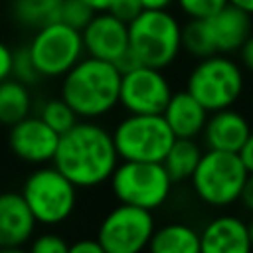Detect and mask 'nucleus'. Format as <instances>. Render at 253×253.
<instances>
[{"label":"nucleus","instance_id":"obj_1","mask_svg":"<svg viewBox=\"0 0 253 253\" xmlns=\"http://www.w3.org/2000/svg\"><path fill=\"white\" fill-rule=\"evenodd\" d=\"M119 160L111 130L91 119H79L59 134L51 164L79 190H91L109 182Z\"/></svg>","mask_w":253,"mask_h":253},{"label":"nucleus","instance_id":"obj_2","mask_svg":"<svg viewBox=\"0 0 253 253\" xmlns=\"http://www.w3.org/2000/svg\"><path fill=\"white\" fill-rule=\"evenodd\" d=\"M123 73L115 63L83 55L63 77L59 97L69 103L79 119L97 121L119 107Z\"/></svg>","mask_w":253,"mask_h":253},{"label":"nucleus","instance_id":"obj_3","mask_svg":"<svg viewBox=\"0 0 253 253\" xmlns=\"http://www.w3.org/2000/svg\"><path fill=\"white\" fill-rule=\"evenodd\" d=\"M128 49L142 65L166 69L182 53V22L168 10H142L128 22Z\"/></svg>","mask_w":253,"mask_h":253},{"label":"nucleus","instance_id":"obj_4","mask_svg":"<svg viewBox=\"0 0 253 253\" xmlns=\"http://www.w3.org/2000/svg\"><path fill=\"white\" fill-rule=\"evenodd\" d=\"M210 113L235 107L245 91V69L227 53L196 59L186 75V87Z\"/></svg>","mask_w":253,"mask_h":253},{"label":"nucleus","instance_id":"obj_5","mask_svg":"<svg viewBox=\"0 0 253 253\" xmlns=\"http://www.w3.org/2000/svg\"><path fill=\"white\" fill-rule=\"evenodd\" d=\"M247 176L249 172L237 152L206 148L190 184L202 204L223 210L239 202Z\"/></svg>","mask_w":253,"mask_h":253},{"label":"nucleus","instance_id":"obj_6","mask_svg":"<svg viewBox=\"0 0 253 253\" xmlns=\"http://www.w3.org/2000/svg\"><path fill=\"white\" fill-rule=\"evenodd\" d=\"M77 192L79 188L53 164L36 166L20 190L38 225L45 227L65 223L73 215L79 198Z\"/></svg>","mask_w":253,"mask_h":253},{"label":"nucleus","instance_id":"obj_7","mask_svg":"<svg viewBox=\"0 0 253 253\" xmlns=\"http://www.w3.org/2000/svg\"><path fill=\"white\" fill-rule=\"evenodd\" d=\"M109 184L113 196L121 204H130L154 211L168 202L174 180L162 162L119 160L115 172L109 178Z\"/></svg>","mask_w":253,"mask_h":253},{"label":"nucleus","instance_id":"obj_8","mask_svg":"<svg viewBox=\"0 0 253 253\" xmlns=\"http://www.w3.org/2000/svg\"><path fill=\"white\" fill-rule=\"evenodd\" d=\"M121 160L162 162L176 140L162 115L126 113L111 130Z\"/></svg>","mask_w":253,"mask_h":253},{"label":"nucleus","instance_id":"obj_9","mask_svg":"<svg viewBox=\"0 0 253 253\" xmlns=\"http://www.w3.org/2000/svg\"><path fill=\"white\" fill-rule=\"evenodd\" d=\"M28 49L43 79H61L85 55L81 32L63 22L36 30Z\"/></svg>","mask_w":253,"mask_h":253},{"label":"nucleus","instance_id":"obj_10","mask_svg":"<svg viewBox=\"0 0 253 253\" xmlns=\"http://www.w3.org/2000/svg\"><path fill=\"white\" fill-rule=\"evenodd\" d=\"M154 229L156 221L150 210L119 202L101 219L97 239L105 253H140L148 249Z\"/></svg>","mask_w":253,"mask_h":253},{"label":"nucleus","instance_id":"obj_11","mask_svg":"<svg viewBox=\"0 0 253 253\" xmlns=\"http://www.w3.org/2000/svg\"><path fill=\"white\" fill-rule=\"evenodd\" d=\"M174 89L164 69L150 65H136L123 73L119 105L134 115H162Z\"/></svg>","mask_w":253,"mask_h":253},{"label":"nucleus","instance_id":"obj_12","mask_svg":"<svg viewBox=\"0 0 253 253\" xmlns=\"http://www.w3.org/2000/svg\"><path fill=\"white\" fill-rule=\"evenodd\" d=\"M57 142L59 132H55L40 115H28L8 126V150L16 160L30 166L51 164Z\"/></svg>","mask_w":253,"mask_h":253},{"label":"nucleus","instance_id":"obj_13","mask_svg":"<svg viewBox=\"0 0 253 253\" xmlns=\"http://www.w3.org/2000/svg\"><path fill=\"white\" fill-rule=\"evenodd\" d=\"M85 55L115 63L128 49V24L113 16L109 10L95 12L81 30Z\"/></svg>","mask_w":253,"mask_h":253},{"label":"nucleus","instance_id":"obj_14","mask_svg":"<svg viewBox=\"0 0 253 253\" xmlns=\"http://www.w3.org/2000/svg\"><path fill=\"white\" fill-rule=\"evenodd\" d=\"M38 221L20 192H0V251H20L36 233Z\"/></svg>","mask_w":253,"mask_h":253},{"label":"nucleus","instance_id":"obj_15","mask_svg":"<svg viewBox=\"0 0 253 253\" xmlns=\"http://www.w3.org/2000/svg\"><path fill=\"white\" fill-rule=\"evenodd\" d=\"M251 130L253 128L249 119L235 107H227V109L211 111L208 115V121L200 136L206 148L239 152Z\"/></svg>","mask_w":253,"mask_h":253},{"label":"nucleus","instance_id":"obj_16","mask_svg":"<svg viewBox=\"0 0 253 253\" xmlns=\"http://www.w3.org/2000/svg\"><path fill=\"white\" fill-rule=\"evenodd\" d=\"M200 251L206 253H249L251 239L247 221L233 213L211 217L200 231Z\"/></svg>","mask_w":253,"mask_h":253},{"label":"nucleus","instance_id":"obj_17","mask_svg":"<svg viewBox=\"0 0 253 253\" xmlns=\"http://www.w3.org/2000/svg\"><path fill=\"white\" fill-rule=\"evenodd\" d=\"M204 20L215 53H227V55L237 53L243 42L253 32V16L231 4H225L221 10H217L215 14Z\"/></svg>","mask_w":253,"mask_h":253},{"label":"nucleus","instance_id":"obj_18","mask_svg":"<svg viewBox=\"0 0 253 253\" xmlns=\"http://www.w3.org/2000/svg\"><path fill=\"white\" fill-rule=\"evenodd\" d=\"M210 111L186 89L174 91L166 103L162 117L176 138H198L204 130Z\"/></svg>","mask_w":253,"mask_h":253},{"label":"nucleus","instance_id":"obj_19","mask_svg":"<svg viewBox=\"0 0 253 253\" xmlns=\"http://www.w3.org/2000/svg\"><path fill=\"white\" fill-rule=\"evenodd\" d=\"M148 249L152 253H198L200 231L188 223H166L154 229Z\"/></svg>","mask_w":253,"mask_h":253},{"label":"nucleus","instance_id":"obj_20","mask_svg":"<svg viewBox=\"0 0 253 253\" xmlns=\"http://www.w3.org/2000/svg\"><path fill=\"white\" fill-rule=\"evenodd\" d=\"M34 97L26 83L8 77L0 81V125L12 126L24 117L32 115Z\"/></svg>","mask_w":253,"mask_h":253},{"label":"nucleus","instance_id":"obj_21","mask_svg":"<svg viewBox=\"0 0 253 253\" xmlns=\"http://www.w3.org/2000/svg\"><path fill=\"white\" fill-rule=\"evenodd\" d=\"M202 154H204V148L198 142V138H176L168 148L162 164L170 174V178L174 180V184L188 182L194 170L198 168Z\"/></svg>","mask_w":253,"mask_h":253},{"label":"nucleus","instance_id":"obj_22","mask_svg":"<svg viewBox=\"0 0 253 253\" xmlns=\"http://www.w3.org/2000/svg\"><path fill=\"white\" fill-rule=\"evenodd\" d=\"M61 0H14L12 18L16 24L28 30H40L51 22H59Z\"/></svg>","mask_w":253,"mask_h":253},{"label":"nucleus","instance_id":"obj_23","mask_svg":"<svg viewBox=\"0 0 253 253\" xmlns=\"http://www.w3.org/2000/svg\"><path fill=\"white\" fill-rule=\"evenodd\" d=\"M182 51H186L194 59H202L215 53L204 18L188 20L186 24H182Z\"/></svg>","mask_w":253,"mask_h":253},{"label":"nucleus","instance_id":"obj_24","mask_svg":"<svg viewBox=\"0 0 253 253\" xmlns=\"http://www.w3.org/2000/svg\"><path fill=\"white\" fill-rule=\"evenodd\" d=\"M38 115L59 134H63L65 130H69L77 121L79 117L75 115V111L69 107V103L61 97H55V99H47L40 105L38 109Z\"/></svg>","mask_w":253,"mask_h":253},{"label":"nucleus","instance_id":"obj_25","mask_svg":"<svg viewBox=\"0 0 253 253\" xmlns=\"http://www.w3.org/2000/svg\"><path fill=\"white\" fill-rule=\"evenodd\" d=\"M12 77L26 83L28 87H34L38 85L43 77L40 75L32 55H30V49L28 45H20L18 49H14V61H12Z\"/></svg>","mask_w":253,"mask_h":253},{"label":"nucleus","instance_id":"obj_26","mask_svg":"<svg viewBox=\"0 0 253 253\" xmlns=\"http://www.w3.org/2000/svg\"><path fill=\"white\" fill-rule=\"evenodd\" d=\"M93 16H95V10L83 0H61L59 2V22L79 32L89 24Z\"/></svg>","mask_w":253,"mask_h":253},{"label":"nucleus","instance_id":"obj_27","mask_svg":"<svg viewBox=\"0 0 253 253\" xmlns=\"http://www.w3.org/2000/svg\"><path fill=\"white\" fill-rule=\"evenodd\" d=\"M174 4L188 20H202L221 10L227 0H176Z\"/></svg>","mask_w":253,"mask_h":253},{"label":"nucleus","instance_id":"obj_28","mask_svg":"<svg viewBox=\"0 0 253 253\" xmlns=\"http://www.w3.org/2000/svg\"><path fill=\"white\" fill-rule=\"evenodd\" d=\"M28 247L34 253H69V243L65 241V237H61L59 233H53V231L34 235L32 241L28 243Z\"/></svg>","mask_w":253,"mask_h":253},{"label":"nucleus","instance_id":"obj_29","mask_svg":"<svg viewBox=\"0 0 253 253\" xmlns=\"http://www.w3.org/2000/svg\"><path fill=\"white\" fill-rule=\"evenodd\" d=\"M113 16H117V18H121L123 22H130V20H134L144 8H142V2L140 0H111V4H109V8H107Z\"/></svg>","mask_w":253,"mask_h":253},{"label":"nucleus","instance_id":"obj_30","mask_svg":"<svg viewBox=\"0 0 253 253\" xmlns=\"http://www.w3.org/2000/svg\"><path fill=\"white\" fill-rule=\"evenodd\" d=\"M69 253H105L97 237H81L69 243Z\"/></svg>","mask_w":253,"mask_h":253},{"label":"nucleus","instance_id":"obj_31","mask_svg":"<svg viewBox=\"0 0 253 253\" xmlns=\"http://www.w3.org/2000/svg\"><path fill=\"white\" fill-rule=\"evenodd\" d=\"M12 61H14V49L0 42V81L12 77Z\"/></svg>","mask_w":253,"mask_h":253},{"label":"nucleus","instance_id":"obj_32","mask_svg":"<svg viewBox=\"0 0 253 253\" xmlns=\"http://www.w3.org/2000/svg\"><path fill=\"white\" fill-rule=\"evenodd\" d=\"M237 55H239V63L243 65V69L249 71V73H253V32L243 42V45L239 47Z\"/></svg>","mask_w":253,"mask_h":253},{"label":"nucleus","instance_id":"obj_33","mask_svg":"<svg viewBox=\"0 0 253 253\" xmlns=\"http://www.w3.org/2000/svg\"><path fill=\"white\" fill-rule=\"evenodd\" d=\"M239 158H241V162L245 164V168H247V172L251 174L253 172V130H251V134L247 136V140H245V144L239 148Z\"/></svg>","mask_w":253,"mask_h":253},{"label":"nucleus","instance_id":"obj_34","mask_svg":"<svg viewBox=\"0 0 253 253\" xmlns=\"http://www.w3.org/2000/svg\"><path fill=\"white\" fill-rule=\"evenodd\" d=\"M239 204L253 215V172L247 176L245 180V186H243V192H241V198H239Z\"/></svg>","mask_w":253,"mask_h":253},{"label":"nucleus","instance_id":"obj_35","mask_svg":"<svg viewBox=\"0 0 253 253\" xmlns=\"http://www.w3.org/2000/svg\"><path fill=\"white\" fill-rule=\"evenodd\" d=\"M146 10H168L176 0H140Z\"/></svg>","mask_w":253,"mask_h":253},{"label":"nucleus","instance_id":"obj_36","mask_svg":"<svg viewBox=\"0 0 253 253\" xmlns=\"http://www.w3.org/2000/svg\"><path fill=\"white\" fill-rule=\"evenodd\" d=\"M227 4H231V6L247 12L249 16H253V0H227Z\"/></svg>","mask_w":253,"mask_h":253},{"label":"nucleus","instance_id":"obj_37","mask_svg":"<svg viewBox=\"0 0 253 253\" xmlns=\"http://www.w3.org/2000/svg\"><path fill=\"white\" fill-rule=\"evenodd\" d=\"M83 2L89 4L95 12H103V10H107L109 4H111V0H83Z\"/></svg>","mask_w":253,"mask_h":253},{"label":"nucleus","instance_id":"obj_38","mask_svg":"<svg viewBox=\"0 0 253 253\" xmlns=\"http://www.w3.org/2000/svg\"><path fill=\"white\" fill-rule=\"evenodd\" d=\"M247 227H249V239H251V249H253V217L247 221Z\"/></svg>","mask_w":253,"mask_h":253}]
</instances>
